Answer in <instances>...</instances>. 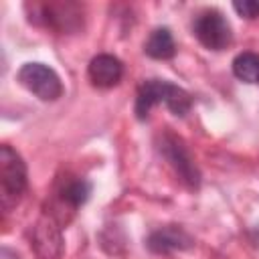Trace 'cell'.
<instances>
[{
	"label": "cell",
	"instance_id": "1",
	"mask_svg": "<svg viewBox=\"0 0 259 259\" xmlns=\"http://www.w3.org/2000/svg\"><path fill=\"white\" fill-rule=\"evenodd\" d=\"M164 103L174 115L184 117L190 107H192V97L186 89L164 81V79H148L138 87V95H136V117L138 119H146L148 113L152 111L154 105Z\"/></svg>",
	"mask_w": 259,
	"mask_h": 259
},
{
	"label": "cell",
	"instance_id": "2",
	"mask_svg": "<svg viewBox=\"0 0 259 259\" xmlns=\"http://www.w3.org/2000/svg\"><path fill=\"white\" fill-rule=\"evenodd\" d=\"M26 8L30 10V22L42 24L59 32H73L83 26V8L73 2L26 4Z\"/></svg>",
	"mask_w": 259,
	"mask_h": 259
},
{
	"label": "cell",
	"instance_id": "3",
	"mask_svg": "<svg viewBox=\"0 0 259 259\" xmlns=\"http://www.w3.org/2000/svg\"><path fill=\"white\" fill-rule=\"evenodd\" d=\"M26 190V164L10 146L0 148V198L8 210L14 206Z\"/></svg>",
	"mask_w": 259,
	"mask_h": 259
},
{
	"label": "cell",
	"instance_id": "4",
	"mask_svg": "<svg viewBox=\"0 0 259 259\" xmlns=\"http://www.w3.org/2000/svg\"><path fill=\"white\" fill-rule=\"evenodd\" d=\"M18 83L40 101H57L63 95V81L45 63H24L16 73Z\"/></svg>",
	"mask_w": 259,
	"mask_h": 259
},
{
	"label": "cell",
	"instance_id": "5",
	"mask_svg": "<svg viewBox=\"0 0 259 259\" xmlns=\"http://www.w3.org/2000/svg\"><path fill=\"white\" fill-rule=\"evenodd\" d=\"M192 32L202 47L208 51H223L233 42V30L225 14L217 8H206L196 14Z\"/></svg>",
	"mask_w": 259,
	"mask_h": 259
},
{
	"label": "cell",
	"instance_id": "6",
	"mask_svg": "<svg viewBox=\"0 0 259 259\" xmlns=\"http://www.w3.org/2000/svg\"><path fill=\"white\" fill-rule=\"evenodd\" d=\"M160 154L168 160V164L174 168V172L180 176V180L188 186V188H198L200 186V170L194 164L186 144L182 142V138H178L172 132H164L160 136V144H158Z\"/></svg>",
	"mask_w": 259,
	"mask_h": 259
},
{
	"label": "cell",
	"instance_id": "7",
	"mask_svg": "<svg viewBox=\"0 0 259 259\" xmlns=\"http://www.w3.org/2000/svg\"><path fill=\"white\" fill-rule=\"evenodd\" d=\"M32 245L40 259H57L63 253V237L57 221L49 214L34 225Z\"/></svg>",
	"mask_w": 259,
	"mask_h": 259
},
{
	"label": "cell",
	"instance_id": "8",
	"mask_svg": "<svg viewBox=\"0 0 259 259\" xmlns=\"http://www.w3.org/2000/svg\"><path fill=\"white\" fill-rule=\"evenodd\" d=\"M87 75H89V81L93 87L111 89L123 77V63L109 53H101L91 59V63L87 67Z\"/></svg>",
	"mask_w": 259,
	"mask_h": 259
},
{
	"label": "cell",
	"instance_id": "9",
	"mask_svg": "<svg viewBox=\"0 0 259 259\" xmlns=\"http://www.w3.org/2000/svg\"><path fill=\"white\" fill-rule=\"evenodd\" d=\"M146 245L156 255H168V253L184 251V249L192 247V237L180 225H166V227L150 233Z\"/></svg>",
	"mask_w": 259,
	"mask_h": 259
},
{
	"label": "cell",
	"instance_id": "10",
	"mask_svg": "<svg viewBox=\"0 0 259 259\" xmlns=\"http://www.w3.org/2000/svg\"><path fill=\"white\" fill-rule=\"evenodd\" d=\"M144 53L150 59H156V61L172 59L176 55V42H174V36L170 32V28H166V26L154 28L150 32L148 40L144 42Z\"/></svg>",
	"mask_w": 259,
	"mask_h": 259
},
{
	"label": "cell",
	"instance_id": "11",
	"mask_svg": "<svg viewBox=\"0 0 259 259\" xmlns=\"http://www.w3.org/2000/svg\"><path fill=\"white\" fill-rule=\"evenodd\" d=\"M91 194V184L85 180V178H73V180H67L63 184V188L59 190V198L63 204H67L69 208H79L87 202Z\"/></svg>",
	"mask_w": 259,
	"mask_h": 259
},
{
	"label": "cell",
	"instance_id": "12",
	"mask_svg": "<svg viewBox=\"0 0 259 259\" xmlns=\"http://www.w3.org/2000/svg\"><path fill=\"white\" fill-rule=\"evenodd\" d=\"M233 73L245 83H259V55L245 51L233 59Z\"/></svg>",
	"mask_w": 259,
	"mask_h": 259
},
{
	"label": "cell",
	"instance_id": "13",
	"mask_svg": "<svg viewBox=\"0 0 259 259\" xmlns=\"http://www.w3.org/2000/svg\"><path fill=\"white\" fill-rule=\"evenodd\" d=\"M233 8L243 18H249V20L259 18V0H237L233 2Z\"/></svg>",
	"mask_w": 259,
	"mask_h": 259
}]
</instances>
